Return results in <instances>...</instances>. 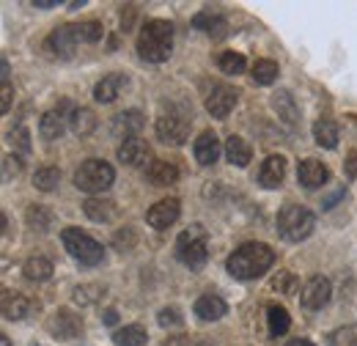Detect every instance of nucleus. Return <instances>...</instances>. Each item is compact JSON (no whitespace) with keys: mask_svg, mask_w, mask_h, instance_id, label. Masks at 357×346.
I'll return each mask as SVG.
<instances>
[{"mask_svg":"<svg viewBox=\"0 0 357 346\" xmlns=\"http://www.w3.org/2000/svg\"><path fill=\"white\" fill-rule=\"evenodd\" d=\"M275 264V253L272 248L264 242H245L239 245L228 261H225V269L236 278V280H256L261 275H267Z\"/></svg>","mask_w":357,"mask_h":346,"instance_id":"obj_1","label":"nucleus"},{"mask_svg":"<svg viewBox=\"0 0 357 346\" xmlns=\"http://www.w3.org/2000/svg\"><path fill=\"white\" fill-rule=\"evenodd\" d=\"M174 52V25L168 20H149L137 36V55L149 63H165Z\"/></svg>","mask_w":357,"mask_h":346,"instance_id":"obj_2","label":"nucleus"},{"mask_svg":"<svg viewBox=\"0 0 357 346\" xmlns=\"http://www.w3.org/2000/svg\"><path fill=\"white\" fill-rule=\"evenodd\" d=\"M206 239H209V236H206V228H204L201 223L187 225L176 239L178 261H181L184 266H190V269L206 266V261H209V245H206Z\"/></svg>","mask_w":357,"mask_h":346,"instance_id":"obj_3","label":"nucleus"},{"mask_svg":"<svg viewBox=\"0 0 357 346\" xmlns=\"http://www.w3.org/2000/svg\"><path fill=\"white\" fill-rule=\"evenodd\" d=\"M316 228V215L305 206H297V204H289L278 212V234L280 239L297 245V242H305Z\"/></svg>","mask_w":357,"mask_h":346,"instance_id":"obj_4","label":"nucleus"},{"mask_svg":"<svg viewBox=\"0 0 357 346\" xmlns=\"http://www.w3.org/2000/svg\"><path fill=\"white\" fill-rule=\"evenodd\" d=\"M61 242H63L66 253L83 266H99L105 261V248L80 228H63Z\"/></svg>","mask_w":357,"mask_h":346,"instance_id":"obj_5","label":"nucleus"},{"mask_svg":"<svg viewBox=\"0 0 357 346\" xmlns=\"http://www.w3.org/2000/svg\"><path fill=\"white\" fill-rule=\"evenodd\" d=\"M113 181H116V171L105 160H86L75 171V187L83 190V193H89V195H99V193L110 190Z\"/></svg>","mask_w":357,"mask_h":346,"instance_id":"obj_6","label":"nucleus"},{"mask_svg":"<svg viewBox=\"0 0 357 346\" xmlns=\"http://www.w3.org/2000/svg\"><path fill=\"white\" fill-rule=\"evenodd\" d=\"M47 333L55 338V341H75L83 336V319L69 310V308H61L52 313V319L47 322Z\"/></svg>","mask_w":357,"mask_h":346,"instance_id":"obj_7","label":"nucleus"},{"mask_svg":"<svg viewBox=\"0 0 357 346\" xmlns=\"http://www.w3.org/2000/svg\"><path fill=\"white\" fill-rule=\"evenodd\" d=\"M154 132H157V137H160L162 143H168V146H181V143L187 140V135H190V127H187V119H184V116L168 110V113H162V116L157 119Z\"/></svg>","mask_w":357,"mask_h":346,"instance_id":"obj_8","label":"nucleus"},{"mask_svg":"<svg viewBox=\"0 0 357 346\" xmlns=\"http://www.w3.org/2000/svg\"><path fill=\"white\" fill-rule=\"evenodd\" d=\"M330 297H333V283L324 275H313V278H308V283L303 286L300 303H303L305 310H321L324 305L330 303Z\"/></svg>","mask_w":357,"mask_h":346,"instance_id":"obj_9","label":"nucleus"},{"mask_svg":"<svg viewBox=\"0 0 357 346\" xmlns=\"http://www.w3.org/2000/svg\"><path fill=\"white\" fill-rule=\"evenodd\" d=\"M116 157H119V163H124V165H130V168H146V171H149V168H151V163H154L149 143H143L140 137L121 140V146H119Z\"/></svg>","mask_w":357,"mask_h":346,"instance_id":"obj_10","label":"nucleus"},{"mask_svg":"<svg viewBox=\"0 0 357 346\" xmlns=\"http://www.w3.org/2000/svg\"><path fill=\"white\" fill-rule=\"evenodd\" d=\"M178 215H181V204L176 198H162L146 212V223L151 228H157V231H165V228H171L176 223Z\"/></svg>","mask_w":357,"mask_h":346,"instance_id":"obj_11","label":"nucleus"},{"mask_svg":"<svg viewBox=\"0 0 357 346\" xmlns=\"http://www.w3.org/2000/svg\"><path fill=\"white\" fill-rule=\"evenodd\" d=\"M77 42H80V36H77V28L75 25H58L47 36V50L55 52L58 58H72L75 50H77Z\"/></svg>","mask_w":357,"mask_h":346,"instance_id":"obj_12","label":"nucleus"},{"mask_svg":"<svg viewBox=\"0 0 357 346\" xmlns=\"http://www.w3.org/2000/svg\"><path fill=\"white\" fill-rule=\"evenodd\" d=\"M236 99H239L236 88L215 86L209 93H206V110H209L215 119H225V116H228V113L236 107Z\"/></svg>","mask_w":357,"mask_h":346,"instance_id":"obj_13","label":"nucleus"},{"mask_svg":"<svg viewBox=\"0 0 357 346\" xmlns=\"http://www.w3.org/2000/svg\"><path fill=\"white\" fill-rule=\"evenodd\" d=\"M327 179H330V168L321 163V160H303L300 165H297V181L305 187V190H319L321 184H327Z\"/></svg>","mask_w":357,"mask_h":346,"instance_id":"obj_14","label":"nucleus"},{"mask_svg":"<svg viewBox=\"0 0 357 346\" xmlns=\"http://www.w3.org/2000/svg\"><path fill=\"white\" fill-rule=\"evenodd\" d=\"M220 140H218V135L215 132H201L198 137H195V143H192V154H195V160L201 163V165H215L218 160H220Z\"/></svg>","mask_w":357,"mask_h":346,"instance_id":"obj_15","label":"nucleus"},{"mask_svg":"<svg viewBox=\"0 0 357 346\" xmlns=\"http://www.w3.org/2000/svg\"><path fill=\"white\" fill-rule=\"evenodd\" d=\"M283 179H286V157L283 154H269L259 168V184L264 190H275V187H280Z\"/></svg>","mask_w":357,"mask_h":346,"instance_id":"obj_16","label":"nucleus"},{"mask_svg":"<svg viewBox=\"0 0 357 346\" xmlns=\"http://www.w3.org/2000/svg\"><path fill=\"white\" fill-rule=\"evenodd\" d=\"M269 102H272V110L278 113V119L283 124H289V127H297L300 124V107H297L291 91H275Z\"/></svg>","mask_w":357,"mask_h":346,"instance_id":"obj_17","label":"nucleus"},{"mask_svg":"<svg viewBox=\"0 0 357 346\" xmlns=\"http://www.w3.org/2000/svg\"><path fill=\"white\" fill-rule=\"evenodd\" d=\"M31 300L20 292H3V300H0V310H3V319L8 322H22L28 313H31Z\"/></svg>","mask_w":357,"mask_h":346,"instance_id":"obj_18","label":"nucleus"},{"mask_svg":"<svg viewBox=\"0 0 357 346\" xmlns=\"http://www.w3.org/2000/svg\"><path fill=\"white\" fill-rule=\"evenodd\" d=\"M110 124H113V132H116L119 137L130 140V137H137V132L146 127V116H143L140 110H124V113L113 116Z\"/></svg>","mask_w":357,"mask_h":346,"instance_id":"obj_19","label":"nucleus"},{"mask_svg":"<svg viewBox=\"0 0 357 346\" xmlns=\"http://www.w3.org/2000/svg\"><path fill=\"white\" fill-rule=\"evenodd\" d=\"M192 28L209 33L212 39H225V33H228L225 17L223 14H215V11H198V14L192 17Z\"/></svg>","mask_w":357,"mask_h":346,"instance_id":"obj_20","label":"nucleus"},{"mask_svg":"<svg viewBox=\"0 0 357 346\" xmlns=\"http://www.w3.org/2000/svg\"><path fill=\"white\" fill-rule=\"evenodd\" d=\"M192 310H195V316L201 322H218V319H223L225 313H228V305L218 294H204V297L195 300Z\"/></svg>","mask_w":357,"mask_h":346,"instance_id":"obj_21","label":"nucleus"},{"mask_svg":"<svg viewBox=\"0 0 357 346\" xmlns=\"http://www.w3.org/2000/svg\"><path fill=\"white\" fill-rule=\"evenodd\" d=\"M127 88V77L124 75H107L93 86V99L102 105H110L119 99V93Z\"/></svg>","mask_w":357,"mask_h":346,"instance_id":"obj_22","label":"nucleus"},{"mask_svg":"<svg viewBox=\"0 0 357 346\" xmlns=\"http://www.w3.org/2000/svg\"><path fill=\"white\" fill-rule=\"evenodd\" d=\"M313 140H316L321 149L333 151V149L338 146V140H341V130H338V124H335L333 119H319V121L313 124Z\"/></svg>","mask_w":357,"mask_h":346,"instance_id":"obj_23","label":"nucleus"},{"mask_svg":"<svg viewBox=\"0 0 357 346\" xmlns=\"http://www.w3.org/2000/svg\"><path fill=\"white\" fill-rule=\"evenodd\" d=\"M250 157H253V151H250V146H248L239 135H231V137L225 140V160H228L234 168H245V165L250 163Z\"/></svg>","mask_w":357,"mask_h":346,"instance_id":"obj_24","label":"nucleus"},{"mask_svg":"<svg viewBox=\"0 0 357 346\" xmlns=\"http://www.w3.org/2000/svg\"><path fill=\"white\" fill-rule=\"evenodd\" d=\"M96 113L93 110H89V107H75L72 110V116H69V127H72V132L77 135V137H89V135H93L96 132Z\"/></svg>","mask_w":357,"mask_h":346,"instance_id":"obj_25","label":"nucleus"},{"mask_svg":"<svg viewBox=\"0 0 357 346\" xmlns=\"http://www.w3.org/2000/svg\"><path fill=\"white\" fill-rule=\"evenodd\" d=\"M66 116L61 113V110H47L45 116L39 119V132H42V137L45 140H58L63 132H66Z\"/></svg>","mask_w":357,"mask_h":346,"instance_id":"obj_26","label":"nucleus"},{"mask_svg":"<svg viewBox=\"0 0 357 346\" xmlns=\"http://www.w3.org/2000/svg\"><path fill=\"white\" fill-rule=\"evenodd\" d=\"M22 275L28 280H33V283H45V280L52 278V261L36 253V256H31V259L22 264Z\"/></svg>","mask_w":357,"mask_h":346,"instance_id":"obj_27","label":"nucleus"},{"mask_svg":"<svg viewBox=\"0 0 357 346\" xmlns=\"http://www.w3.org/2000/svg\"><path fill=\"white\" fill-rule=\"evenodd\" d=\"M83 212H86L91 223H110L116 217V204L110 198H89Z\"/></svg>","mask_w":357,"mask_h":346,"instance_id":"obj_28","label":"nucleus"},{"mask_svg":"<svg viewBox=\"0 0 357 346\" xmlns=\"http://www.w3.org/2000/svg\"><path fill=\"white\" fill-rule=\"evenodd\" d=\"M149 341V333L143 324H127L121 330L113 333V344L116 346H143Z\"/></svg>","mask_w":357,"mask_h":346,"instance_id":"obj_29","label":"nucleus"},{"mask_svg":"<svg viewBox=\"0 0 357 346\" xmlns=\"http://www.w3.org/2000/svg\"><path fill=\"white\" fill-rule=\"evenodd\" d=\"M267 324H269V336H286L289 327H291V316L283 305H269L267 308Z\"/></svg>","mask_w":357,"mask_h":346,"instance_id":"obj_30","label":"nucleus"},{"mask_svg":"<svg viewBox=\"0 0 357 346\" xmlns=\"http://www.w3.org/2000/svg\"><path fill=\"white\" fill-rule=\"evenodd\" d=\"M253 83H259V86H272L275 80H278V75H280V69H278V63L272 61V58H259L256 63H253Z\"/></svg>","mask_w":357,"mask_h":346,"instance_id":"obj_31","label":"nucleus"},{"mask_svg":"<svg viewBox=\"0 0 357 346\" xmlns=\"http://www.w3.org/2000/svg\"><path fill=\"white\" fill-rule=\"evenodd\" d=\"M149 179L154 181V184H160V187H168V184H174L178 179V168L174 163H160V160H154L151 163V168H149Z\"/></svg>","mask_w":357,"mask_h":346,"instance_id":"obj_32","label":"nucleus"},{"mask_svg":"<svg viewBox=\"0 0 357 346\" xmlns=\"http://www.w3.org/2000/svg\"><path fill=\"white\" fill-rule=\"evenodd\" d=\"M58 181H61V168H55V165H45L33 173V187L42 193H52L58 187Z\"/></svg>","mask_w":357,"mask_h":346,"instance_id":"obj_33","label":"nucleus"},{"mask_svg":"<svg viewBox=\"0 0 357 346\" xmlns=\"http://www.w3.org/2000/svg\"><path fill=\"white\" fill-rule=\"evenodd\" d=\"M218 66H220V72L223 75H242L245 69H248V61H245V55L242 52H234V50H228V52H223L220 58H218Z\"/></svg>","mask_w":357,"mask_h":346,"instance_id":"obj_34","label":"nucleus"},{"mask_svg":"<svg viewBox=\"0 0 357 346\" xmlns=\"http://www.w3.org/2000/svg\"><path fill=\"white\" fill-rule=\"evenodd\" d=\"M75 28H77V36H80V42L96 44V42H102V36H105V28H102V22H96V20H91V22H77Z\"/></svg>","mask_w":357,"mask_h":346,"instance_id":"obj_35","label":"nucleus"},{"mask_svg":"<svg viewBox=\"0 0 357 346\" xmlns=\"http://www.w3.org/2000/svg\"><path fill=\"white\" fill-rule=\"evenodd\" d=\"M99 297H102V289H99V286H80V289L72 292L75 305H91V303H96Z\"/></svg>","mask_w":357,"mask_h":346,"instance_id":"obj_36","label":"nucleus"},{"mask_svg":"<svg viewBox=\"0 0 357 346\" xmlns=\"http://www.w3.org/2000/svg\"><path fill=\"white\" fill-rule=\"evenodd\" d=\"M8 140L14 143V149H20L22 154H28L31 151V135L25 130V124H17L14 130L8 132Z\"/></svg>","mask_w":357,"mask_h":346,"instance_id":"obj_37","label":"nucleus"},{"mask_svg":"<svg viewBox=\"0 0 357 346\" xmlns=\"http://www.w3.org/2000/svg\"><path fill=\"white\" fill-rule=\"evenodd\" d=\"M28 225L36 228V231H47L50 228V212L45 206H31L28 209Z\"/></svg>","mask_w":357,"mask_h":346,"instance_id":"obj_38","label":"nucleus"},{"mask_svg":"<svg viewBox=\"0 0 357 346\" xmlns=\"http://www.w3.org/2000/svg\"><path fill=\"white\" fill-rule=\"evenodd\" d=\"M157 322H160L162 327H178L184 319H181V310H178V308H162V310L157 313Z\"/></svg>","mask_w":357,"mask_h":346,"instance_id":"obj_39","label":"nucleus"},{"mask_svg":"<svg viewBox=\"0 0 357 346\" xmlns=\"http://www.w3.org/2000/svg\"><path fill=\"white\" fill-rule=\"evenodd\" d=\"M11 173H14V176L22 173V157L6 154V157H3V179H11Z\"/></svg>","mask_w":357,"mask_h":346,"instance_id":"obj_40","label":"nucleus"},{"mask_svg":"<svg viewBox=\"0 0 357 346\" xmlns=\"http://www.w3.org/2000/svg\"><path fill=\"white\" fill-rule=\"evenodd\" d=\"M294 283H297V278L291 275V272H278V280H272V289L275 292H291L294 289Z\"/></svg>","mask_w":357,"mask_h":346,"instance_id":"obj_41","label":"nucleus"},{"mask_svg":"<svg viewBox=\"0 0 357 346\" xmlns=\"http://www.w3.org/2000/svg\"><path fill=\"white\" fill-rule=\"evenodd\" d=\"M8 110H11V86L0 83V113H8Z\"/></svg>","mask_w":357,"mask_h":346,"instance_id":"obj_42","label":"nucleus"},{"mask_svg":"<svg viewBox=\"0 0 357 346\" xmlns=\"http://www.w3.org/2000/svg\"><path fill=\"white\" fill-rule=\"evenodd\" d=\"M344 171H347V179H349V181H355L357 179V151H349V157H347V163H344Z\"/></svg>","mask_w":357,"mask_h":346,"instance_id":"obj_43","label":"nucleus"},{"mask_svg":"<svg viewBox=\"0 0 357 346\" xmlns=\"http://www.w3.org/2000/svg\"><path fill=\"white\" fill-rule=\"evenodd\" d=\"M132 20H135V6H127V8L121 11V28L130 31V28H132Z\"/></svg>","mask_w":357,"mask_h":346,"instance_id":"obj_44","label":"nucleus"},{"mask_svg":"<svg viewBox=\"0 0 357 346\" xmlns=\"http://www.w3.org/2000/svg\"><path fill=\"white\" fill-rule=\"evenodd\" d=\"M116 322H119V313H116V310H105V324L113 327Z\"/></svg>","mask_w":357,"mask_h":346,"instance_id":"obj_45","label":"nucleus"},{"mask_svg":"<svg viewBox=\"0 0 357 346\" xmlns=\"http://www.w3.org/2000/svg\"><path fill=\"white\" fill-rule=\"evenodd\" d=\"M33 6H36V8H55L58 0H33Z\"/></svg>","mask_w":357,"mask_h":346,"instance_id":"obj_46","label":"nucleus"},{"mask_svg":"<svg viewBox=\"0 0 357 346\" xmlns=\"http://www.w3.org/2000/svg\"><path fill=\"white\" fill-rule=\"evenodd\" d=\"M286 346H316L313 341H308V338H294V341H289Z\"/></svg>","mask_w":357,"mask_h":346,"instance_id":"obj_47","label":"nucleus"},{"mask_svg":"<svg viewBox=\"0 0 357 346\" xmlns=\"http://www.w3.org/2000/svg\"><path fill=\"white\" fill-rule=\"evenodd\" d=\"M0 83H8V61L3 58V80Z\"/></svg>","mask_w":357,"mask_h":346,"instance_id":"obj_48","label":"nucleus"},{"mask_svg":"<svg viewBox=\"0 0 357 346\" xmlns=\"http://www.w3.org/2000/svg\"><path fill=\"white\" fill-rule=\"evenodd\" d=\"M0 346H11V341H8V336H3V338H0Z\"/></svg>","mask_w":357,"mask_h":346,"instance_id":"obj_49","label":"nucleus"}]
</instances>
